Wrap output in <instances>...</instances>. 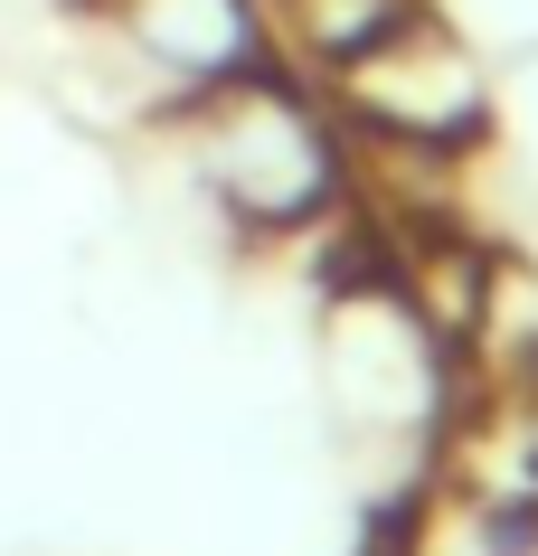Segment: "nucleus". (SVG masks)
Segmentation results:
<instances>
[{
  "instance_id": "nucleus-3",
  "label": "nucleus",
  "mask_w": 538,
  "mask_h": 556,
  "mask_svg": "<svg viewBox=\"0 0 538 556\" xmlns=\"http://www.w3.org/2000/svg\"><path fill=\"white\" fill-rule=\"evenodd\" d=\"M123 58L142 66L171 104H199L209 86L265 66V0H104Z\"/></svg>"
},
{
  "instance_id": "nucleus-4",
  "label": "nucleus",
  "mask_w": 538,
  "mask_h": 556,
  "mask_svg": "<svg viewBox=\"0 0 538 556\" xmlns=\"http://www.w3.org/2000/svg\"><path fill=\"white\" fill-rule=\"evenodd\" d=\"M406 10H425V0H265V20H284V38H293L322 76L350 66L368 38H388Z\"/></svg>"
},
{
  "instance_id": "nucleus-2",
  "label": "nucleus",
  "mask_w": 538,
  "mask_h": 556,
  "mask_svg": "<svg viewBox=\"0 0 538 556\" xmlns=\"http://www.w3.org/2000/svg\"><path fill=\"white\" fill-rule=\"evenodd\" d=\"M330 114H350L359 132L397 151H453L463 132H481L491 94H481L473 48L435 10H406L388 38H368L350 66H330Z\"/></svg>"
},
{
  "instance_id": "nucleus-1",
  "label": "nucleus",
  "mask_w": 538,
  "mask_h": 556,
  "mask_svg": "<svg viewBox=\"0 0 538 556\" xmlns=\"http://www.w3.org/2000/svg\"><path fill=\"white\" fill-rule=\"evenodd\" d=\"M179 161L255 236L312 227L322 207H340V179H350L330 104H312L293 76H274V58L209 86L199 104H179Z\"/></svg>"
}]
</instances>
